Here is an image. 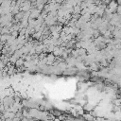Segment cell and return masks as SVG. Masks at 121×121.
<instances>
[{"label":"cell","instance_id":"1","mask_svg":"<svg viewBox=\"0 0 121 121\" xmlns=\"http://www.w3.org/2000/svg\"><path fill=\"white\" fill-rule=\"evenodd\" d=\"M117 6H118V4H117V2L116 1H111L110 2V6H109V10L112 13V12H114V11H116V9H117Z\"/></svg>","mask_w":121,"mask_h":121},{"label":"cell","instance_id":"2","mask_svg":"<svg viewBox=\"0 0 121 121\" xmlns=\"http://www.w3.org/2000/svg\"><path fill=\"white\" fill-rule=\"evenodd\" d=\"M113 103H114V105H118V106H120V105H121V98H117V99H115V100L113 101Z\"/></svg>","mask_w":121,"mask_h":121},{"label":"cell","instance_id":"3","mask_svg":"<svg viewBox=\"0 0 121 121\" xmlns=\"http://www.w3.org/2000/svg\"><path fill=\"white\" fill-rule=\"evenodd\" d=\"M116 12H117V14H118V15H121V5H118V6H117Z\"/></svg>","mask_w":121,"mask_h":121},{"label":"cell","instance_id":"4","mask_svg":"<svg viewBox=\"0 0 121 121\" xmlns=\"http://www.w3.org/2000/svg\"><path fill=\"white\" fill-rule=\"evenodd\" d=\"M117 4L118 5H121V0H117Z\"/></svg>","mask_w":121,"mask_h":121}]
</instances>
